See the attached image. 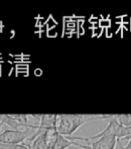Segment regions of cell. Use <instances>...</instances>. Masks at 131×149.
I'll return each instance as SVG.
<instances>
[{
	"label": "cell",
	"mask_w": 131,
	"mask_h": 149,
	"mask_svg": "<svg viewBox=\"0 0 131 149\" xmlns=\"http://www.w3.org/2000/svg\"><path fill=\"white\" fill-rule=\"evenodd\" d=\"M109 115L104 116H91V115H58L57 130L59 134L70 137L76 130L87 122L97 120H108Z\"/></svg>",
	"instance_id": "cell-1"
},
{
	"label": "cell",
	"mask_w": 131,
	"mask_h": 149,
	"mask_svg": "<svg viewBox=\"0 0 131 149\" xmlns=\"http://www.w3.org/2000/svg\"><path fill=\"white\" fill-rule=\"evenodd\" d=\"M36 130L25 128V130L6 129L0 133V143L3 144H22L34 134Z\"/></svg>",
	"instance_id": "cell-2"
},
{
	"label": "cell",
	"mask_w": 131,
	"mask_h": 149,
	"mask_svg": "<svg viewBox=\"0 0 131 149\" xmlns=\"http://www.w3.org/2000/svg\"><path fill=\"white\" fill-rule=\"evenodd\" d=\"M57 120H58V115H41L40 124H39L38 128H37L36 131L34 132V134H33L32 137L28 138L26 141L32 144V142L37 136L45 133V132L51 129L57 128Z\"/></svg>",
	"instance_id": "cell-3"
},
{
	"label": "cell",
	"mask_w": 131,
	"mask_h": 149,
	"mask_svg": "<svg viewBox=\"0 0 131 149\" xmlns=\"http://www.w3.org/2000/svg\"><path fill=\"white\" fill-rule=\"evenodd\" d=\"M117 140V138L113 136H103L96 141L89 142V149H115Z\"/></svg>",
	"instance_id": "cell-4"
},
{
	"label": "cell",
	"mask_w": 131,
	"mask_h": 149,
	"mask_svg": "<svg viewBox=\"0 0 131 149\" xmlns=\"http://www.w3.org/2000/svg\"><path fill=\"white\" fill-rule=\"evenodd\" d=\"M71 146H77V147H81L83 149L90 148L89 145H83V144H80L76 141H72V140H70L68 137L60 134L59 138H58V140L56 141V143L53 144L51 147H49L47 149H67V148H70Z\"/></svg>",
	"instance_id": "cell-5"
},
{
	"label": "cell",
	"mask_w": 131,
	"mask_h": 149,
	"mask_svg": "<svg viewBox=\"0 0 131 149\" xmlns=\"http://www.w3.org/2000/svg\"><path fill=\"white\" fill-rule=\"evenodd\" d=\"M59 132H58L57 128H53V129H51L49 131H47L45 133V143H47V148L51 147L53 144L56 143V141L58 140L59 138Z\"/></svg>",
	"instance_id": "cell-6"
},
{
	"label": "cell",
	"mask_w": 131,
	"mask_h": 149,
	"mask_svg": "<svg viewBox=\"0 0 131 149\" xmlns=\"http://www.w3.org/2000/svg\"><path fill=\"white\" fill-rule=\"evenodd\" d=\"M30 149H47V143H45V133L37 136L29 145Z\"/></svg>",
	"instance_id": "cell-7"
},
{
	"label": "cell",
	"mask_w": 131,
	"mask_h": 149,
	"mask_svg": "<svg viewBox=\"0 0 131 149\" xmlns=\"http://www.w3.org/2000/svg\"><path fill=\"white\" fill-rule=\"evenodd\" d=\"M116 119L121 125L131 128V115H117Z\"/></svg>",
	"instance_id": "cell-8"
},
{
	"label": "cell",
	"mask_w": 131,
	"mask_h": 149,
	"mask_svg": "<svg viewBox=\"0 0 131 149\" xmlns=\"http://www.w3.org/2000/svg\"><path fill=\"white\" fill-rule=\"evenodd\" d=\"M0 149H30L29 146L22 144H3L0 143Z\"/></svg>",
	"instance_id": "cell-9"
},
{
	"label": "cell",
	"mask_w": 131,
	"mask_h": 149,
	"mask_svg": "<svg viewBox=\"0 0 131 149\" xmlns=\"http://www.w3.org/2000/svg\"><path fill=\"white\" fill-rule=\"evenodd\" d=\"M127 139H129V141H128V143L126 144V145H123V144H122L121 140H117L118 149H131V136L128 137Z\"/></svg>",
	"instance_id": "cell-10"
},
{
	"label": "cell",
	"mask_w": 131,
	"mask_h": 149,
	"mask_svg": "<svg viewBox=\"0 0 131 149\" xmlns=\"http://www.w3.org/2000/svg\"><path fill=\"white\" fill-rule=\"evenodd\" d=\"M4 119H5V115H0V125H4Z\"/></svg>",
	"instance_id": "cell-11"
},
{
	"label": "cell",
	"mask_w": 131,
	"mask_h": 149,
	"mask_svg": "<svg viewBox=\"0 0 131 149\" xmlns=\"http://www.w3.org/2000/svg\"><path fill=\"white\" fill-rule=\"evenodd\" d=\"M14 36H15V31L11 30V31H10V39H13Z\"/></svg>",
	"instance_id": "cell-12"
},
{
	"label": "cell",
	"mask_w": 131,
	"mask_h": 149,
	"mask_svg": "<svg viewBox=\"0 0 131 149\" xmlns=\"http://www.w3.org/2000/svg\"><path fill=\"white\" fill-rule=\"evenodd\" d=\"M34 74H35V75H38V76H39V75L41 74V70H40V69H35Z\"/></svg>",
	"instance_id": "cell-13"
},
{
	"label": "cell",
	"mask_w": 131,
	"mask_h": 149,
	"mask_svg": "<svg viewBox=\"0 0 131 149\" xmlns=\"http://www.w3.org/2000/svg\"><path fill=\"white\" fill-rule=\"evenodd\" d=\"M4 26H0V33H2V30H3Z\"/></svg>",
	"instance_id": "cell-14"
},
{
	"label": "cell",
	"mask_w": 131,
	"mask_h": 149,
	"mask_svg": "<svg viewBox=\"0 0 131 149\" xmlns=\"http://www.w3.org/2000/svg\"><path fill=\"white\" fill-rule=\"evenodd\" d=\"M0 26H4V24H2V22H1V20H0Z\"/></svg>",
	"instance_id": "cell-15"
},
{
	"label": "cell",
	"mask_w": 131,
	"mask_h": 149,
	"mask_svg": "<svg viewBox=\"0 0 131 149\" xmlns=\"http://www.w3.org/2000/svg\"><path fill=\"white\" fill-rule=\"evenodd\" d=\"M1 127H2V125H0V129H1Z\"/></svg>",
	"instance_id": "cell-16"
}]
</instances>
